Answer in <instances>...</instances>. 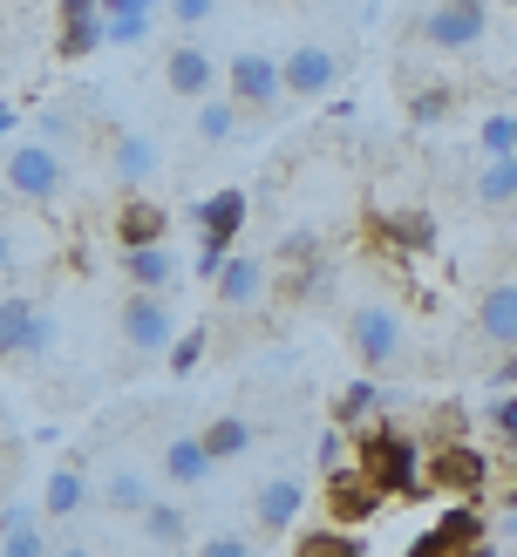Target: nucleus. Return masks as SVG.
Listing matches in <instances>:
<instances>
[{
    "mask_svg": "<svg viewBox=\"0 0 517 557\" xmlns=\"http://www.w3.org/2000/svg\"><path fill=\"white\" fill-rule=\"evenodd\" d=\"M354 469H361L381 496H408L422 483V442L389 429V422H368L361 435H354Z\"/></svg>",
    "mask_w": 517,
    "mask_h": 557,
    "instance_id": "nucleus-1",
    "label": "nucleus"
},
{
    "mask_svg": "<svg viewBox=\"0 0 517 557\" xmlns=\"http://www.w3.org/2000/svg\"><path fill=\"white\" fill-rule=\"evenodd\" d=\"M0 184H8L21 205H62L69 198V157L54 144H41V136H27V144H14L0 157Z\"/></svg>",
    "mask_w": 517,
    "mask_h": 557,
    "instance_id": "nucleus-2",
    "label": "nucleus"
},
{
    "mask_svg": "<svg viewBox=\"0 0 517 557\" xmlns=\"http://www.w3.org/2000/svg\"><path fill=\"white\" fill-rule=\"evenodd\" d=\"M408 35L422 48H435V54H470L490 35V0H435L429 14H416Z\"/></svg>",
    "mask_w": 517,
    "mask_h": 557,
    "instance_id": "nucleus-3",
    "label": "nucleus"
},
{
    "mask_svg": "<svg viewBox=\"0 0 517 557\" xmlns=\"http://www.w3.org/2000/svg\"><path fill=\"white\" fill-rule=\"evenodd\" d=\"M347 347L361 354V368H402V354H408V326L389 299H361L347 313Z\"/></svg>",
    "mask_w": 517,
    "mask_h": 557,
    "instance_id": "nucleus-4",
    "label": "nucleus"
},
{
    "mask_svg": "<svg viewBox=\"0 0 517 557\" xmlns=\"http://www.w3.org/2000/svg\"><path fill=\"white\" fill-rule=\"evenodd\" d=\"M54 341H62V326H54V313L35 293L0 299V360H41Z\"/></svg>",
    "mask_w": 517,
    "mask_h": 557,
    "instance_id": "nucleus-5",
    "label": "nucleus"
},
{
    "mask_svg": "<svg viewBox=\"0 0 517 557\" xmlns=\"http://www.w3.org/2000/svg\"><path fill=\"white\" fill-rule=\"evenodd\" d=\"M116 333H123V347L136 360H157V354H171L177 341V313H171V299L163 293H130L116 306Z\"/></svg>",
    "mask_w": 517,
    "mask_h": 557,
    "instance_id": "nucleus-6",
    "label": "nucleus"
},
{
    "mask_svg": "<svg viewBox=\"0 0 517 557\" xmlns=\"http://www.w3.org/2000/svg\"><path fill=\"white\" fill-rule=\"evenodd\" d=\"M422 483L456 496V504H470V496L490 483V462H483V449H470V442L450 435V442H429L422 449Z\"/></svg>",
    "mask_w": 517,
    "mask_h": 557,
    "instance_id": "nucleus-7",
    "label": "nucleus"
},
{
    "mask_svg": "<svg viewBox=\"0 0 517 557\" xmlns=\"http://www.w3.org/2000/svg\"><path fill=\"white\" fill-rule=\"evenodd\" d=\"M245 232V190H211L198 205V278H218V265L232 259V245Z\"/></svg>",
    "mask_w": 517,
    "mask_h": 557,
    "instance_id": "nucleus-8",
    "label": "nucleus"
},
{
    "mask_svg": "<svg viewBox=\"0 0 517 557\" xmlns=\"http://www.w3.org/2000/svg\"><path fill=\"white\" fill-rule=\"evenodd\" d=\"M225 96L238 102V116H272V109H280V96H286L280 62H272V54H259V48L232 54V62H225Z\"/></svg>",
    "mask_w": 517,
    "mask_h": 557,
    "instance_id": "nucleus-9",
    "label": "nucleus"
},
{
    "mask_svg": "<svg viewBox=\"0 0 517 557\" xmlns=\"http://www.w3.org/2000/svg\"><path fill=\"white\" fill-rule=\"evenodd\" d=\"M89 504H102L109 517H144L157 504V469H144V462H109L102 476H96V490H89Z\"/></svg>",
    "mask_w": 517,
    "mask_h": 557,
    "instance_id": "nucleus-10",
    "label": "nucleus"
},
{
    "mask_svg": "<svg viewBox=\"0 0 517 557\" xmlns=\"http://www.w3.org/2000/svg\"><path fill=\"white\" fill-rule=\"evenodd\" d=\"M320 476H327V523H334V531H354V523H368V517L381 510V490H374L354 462L320 469Z\"/></svg>",
    "mask_w": 517,
    "mask_h": 557,
    "instance_id": "nucleus-11",
    "label": "nucleus"
},
{
    "mask_svg": "<svg viewBox=\"0 0 517 557\" xmlns=\"http://www.w3.org/2000/svg\"><path fill=\"white\" fill-rule=\"evenodd\" d=\"M280 82H286V96H327L341 82V54L327 48V41H299V48H286L280 54Z\"/></svg>",
    "mask_w": 517,
    "mask_h": 557,
    "instance_id": "nucleus-12",
    "label": "nucleus"
},
{
    "mask_svg": "<svg viewBox=\"0 0 517 557\" xmlns=\"http://www.w3.org/2000/svg\"><path fill=\"white\" fill-rule=\"evenodd\" d=\"M163 89L184 96V102H205L218 96V54L198 48V41H177V48H163Z\"/></svg>",
    "mask_w": 517,
    "mask_h": 557,
    "instance_id": "nucleus-13",
    "label": "nucleus"
},
{
    "mask_svg": "<svg viewBox=\"0 0 517 557\" xmlns=\"http://www.w3.org/2000/svg\"><path fill=\"white\" fill-rule=\"evenodd\" d=\"M109 232H116L123 252H144V245H171V211H163L157 198H130L116 205V218H109Z\"/></svg>",
    "mask_w": 517,
    "mask_h": 557,
    "instance_id": "nucleus-14",
    "label": "nucleus"
},
{
    "mask_svg": "<svg viewBox=\"0 0 517 557\" xmlns=\"http://www.w3.org/2000/svg\"><path fill=\"white\" fill-rule=\"evenodd\" d=\"M266 259L259 252H232L225 265H218V278H211V293H218V306L225 313H253V306L266 299Z\"/></svg>",
    "mask_w": 517,
    "mask_h": 557,
    "instance_id": "nucleus-15",
    "label": "nucleus"
},
{
    "mask_svg": "<svg viewBox=\"0 0 517 557\" xmlns=\"http://www.w3.org/2000/svg\"><path fill=\"white\" fill-rule=\"evenodd\" d=\"M299 510H307V483H299V476H266V483L253 490V523H259V537L293 531Z\"/></svg>",
    "mask_w": 517,
    "mask_h": 557,
    "instance_id": "nucleus-16",
    "label": "nucleus"
},
{
    "mask_svg": "<svg viewBox=\"0 0 517 557\" xmlns=\"http://www.w3.org/2000/svg\"><path fill=\"white\" fill-rule=\"evenodd\" d=\"M157 483H163V490H205V483H211L205 442H198V435H163V449H157Z\"/></svg>",
    "mask_w": 517,
    "mask_h": 557,
    "instance_id": "nucleus-17",
    "label": "nucleus"
},
{
    "mask_svg": "<svg viewBox=\"0 0 517 557\" xmlns=\"http://www.w3.org/2000/svg\"><path fill=\"white\" fill-rule=\"evenodd\" d=\"M477 333L497 354L517 347V278H490V286L477 293Z\"/></svg>",
    "mask_w": 517,
    "mask_h": 557,
    "instance_id": "nucleus-18",
    "label": "nucleus"
},
{
    "mask_svg": "<svg viewBox=\"0 0 517 557\" xmlns=\"http://www.w3.org/2000/svg\"><path fill=\"white\" fill-rule=\"evenodd\" d=\"M483 544V517L470 504H450L443 517H435V531L416 544V557H470Z\"/></svg>",
    "mask_w": 517,
    "mask_h": 557,
    "instance_id": "nucleus-19",
    "label": "nucleus"
},
{
    "mask_svg": "<svg viewBox=\"0 0 517 557\" xmlns=\"http://www.w3.org/2000/svg\"><path fill=\"white\" fill-rule=\"evenodd\" d=\"M48 523L41 504H0V557H48Z\"/></svg>",
    "mask_w": 517,
    "mask_h": 557,
    "instance_id": "nucleus-20",
    "label": "nucleus"
},
{
    "mask_svg": "<svg viewBox=\"0 0 517 557\" xmlns=\"http://www.w3.org/2000/svg\"><path fill=\"white\" fill-rule=\"evenodd\" d=\"M82 510H89V476H82L75 462L48 469V483H41V523H69Z\"/></svg>",
    "mask_w": 517,
    "mask_h": 557,
    "instance_id": "nucleus-21",
    "label": "nucleus"
},
{
    "mask_svg": "<svg viewBox=\"0 0 517 557\" xmlns=\"http://www.w3.org/2000/svg\"><path fill=\"white\" fill-rule=\"evenodd\" d=\"M177 272H184V265H177L171 245H144V252H123V278H130L136 293H163V299H171Z\"/></svg>",
    "mask_w": 517,
    "mask_h": 557,
    "instance_id": "nucleus-22",
    "label": "nucleus"
},
{
    "mask_svg": "<svg viewBox=\"0 0 517 557\" xmlns=\"http://www.w3.org/2000/svg\"><path fill=\"white\" fill-rule=\"evenodd\" d=\"M198 442H205V456H211V469H218V462H238L245 449H253L259 429L245 422V414H211V422L198 429Z\"/></svg>",
    "mask_w": 517,
    "mask_h": 557,
    "instance_id": "nucleus-23",
    "label": "nucleus"
},
{
    "mask_svg": "<svg viewBox=\"0 0 517 557\" xmlns=\"http://www.w3.org/2000/svg\"><path fill=\"white\" fill-rule=\"evenodd\" d=\"M368 232L381 245H402V252H429V245H435V225H429L422 211H374Z\"/></svg>",
    "mask_w": 517,
    "mask_h": 557,
    "instance_id": "nucleus-24",
    "label": "nucleus"
},
{
    "mask_svg": "<svg viewBox=\"0 0 517 557\" xmlns=\"http://www.w3.org/2000/svg\"><path fill=\"white\" fill-rule=\"evenodd\" d=\"M150 171H157V144H150V136H136V129H123L116 144H109V177L144 184Z\"/></svg>",
    "mask_w": 517,
    "mask_h": 557,
    "instance_id": "nucleus-25",
    "label": "nucleus"
},
{
    "mask_svg": "<svg viewBox=\"0 0 517 557\" xmlns=\"http://www.w3.org/2000/svg\"><path fill=\"white\" fill-rule=\"evenodd\" d=\"M136 523H144V537H150L157 550L190 544V517H184V504H163V496H157V504H150L144 517H136Z\"/></svg>",
    "mask_w": 517,
    "mask_h": 557,
    "instance_id": "nucleus-26",
    "label": "nucleus"
},
{
    "mask_svg": "<svg viewBox=\"0 0 517 557\" xmlns=\"http://www.w3.org/2000/svg\"><path fill=\"white\" fill-rule=\"evenodd\" d=\"M477 198H483L490 211H517V157H490V163H483Z\"/></svg>",
    "mask_w": 517,
    "mask_h": 557,
    "instance_id": "nucleus-27",
    "label": "nucleus"
},
{
    "mask_svg": "<svg viewBox=\"0 0 517 557\" xmlns=\"http://www.w3.org/2000/svg\"><path fill=\"white\" fill-rule=\"evenodd\" d=\"M190 129H198V144H225V136H238V102L232 96H205Z\"/></svg>",
    "mask_w": 517,
    "mask_h": 557,
    "instance_id": "nucleus-28",
    "label": "nucleus"
},
{
    "mask_svg": "<svg viewBox=\"0 0 517 557\" xmlns=\"http://www.w3.org/2000/svg\"><path fill=\"white\" fill-rule=\"evenodd\" d=\"M374 414H381V387H374V381L341 387V401H334V422H341V429H368Z\"/></svg>",
    "mask_w": 517,
    "mask_h": 557,
    "instance_id": "nucleus-29",
    "label": "nucleus"
},
{
    "mask_svg": "<svg viewBox=\"0 0 517 557\" xmlns=\"http://www.w3.org/2000/svg\"><path fill=\"white\" fill-rule=\"evenodd\" d=\"M102 48V21H62V35H54V62H89Z\"/></svg>",
    "mask_w": 517,
    "mask_h": 557,
    "instance_id": "nucleus-30",
    "label": "nucleus"
},
{
    "mask_svg": "<svg viewBox=\"0 0 517 557\" xmlns=\"http://www.w3.org/2000/svg\"><path fill=\"white\" fill-rule=\"evenodd\" d=\"M293 557H368V550L354 544L347 531H334V523H320V531L299 537V550H293Z\"/></svg>",
    "mask_w": 517,
    "mask_h": 557,
    "instance_id": "nucleus-31",
    "label": "nucleus"
},
{
    "mask_svg": "<svg viewBox=\"0 0 517 557\" xmlns=\"http://www.w3.org/2000/svg\"><path fill=\"white\" fill-rule=\"evenodd\" d=\"M450 109H456V89H450V82H429V89L408 96V123H443Z\"/></svg>",
    "mask_w": 517,
    "mask_h": 557,
    "instance_id": "nucleus-32",
    "label": "nucleus"
},
{
    "mask_svg": "<svg viewBox=\"0 0 517 557\" xmlns=\"http://www.w3.org/2000/svg\"><path fill=\"white\" fill-rule=\"evenodd\" d=\"M150 21H157V14H102V48H136V41H150Z\"/></svg>",
    "mask_w": 517,
    "mask_h": 557,
    "instance_id": "nucleus-33",
    "label": "nucleus"
},
{
    "mask_svg": "<svg viewBox=\"0 0 517 557\" xmlns=\"http://www.w3.org/2000/svg\"><path fill=\"white\" fill-rule=\"evenodd\" d=\"M517 144V116H483V157H510Z\"/></svg>",
    "mask_w": 517,
    "mask_h": 557,
    "instance_id": "nucleus-34",
    "label": "nucleus"
},
{
    "mask_svg": "<svg viewBox=\"0 0 517 557\" xmlns=\"http://www.w3.org/2000/svg\"><path fill=\"white\" fill-rule=\"evenodd\" d=\"M490 435H497L504 449L517 456V395H504V401H490Z\"/></svg>",
    "mask_w": 517,
    "mask_h": 557,
    "instance_id": "nucleus-35",
    "label": "nucleus"
},
{
    "mask_svg": "<svg viewBox=\"0 0 517 557\" xmlns=\"http://www.w3.org/2000/svg\"><path fill=\"white\" fill-rule=\"evenodd\" d=\"M198 557H259V544H253V537H238V531H218V537L198 544Z\"/></svg>",
    "mask_w": 517,
    "mask_h": 557,
    "instance_id": "nucleus-36",
    "label": "nucleus"
},
{
    "mask_svg": "<svg viewBox=\"0 0 517 557\" xmlns=\"http://www.w3.org/2000/svg\"><path fill=\"white\" fill-rule=\"evenodd\" d=\"M163 14H171L177 27H205L218 14V0H163Z\"/></svg>",
    "mask_w": 517,
    "mask_h": 557,
    "instance_id": "nucleus-37",
    "label": "nucleus"
},
{
    "mask_svg": "<svg viewBox=\"0 0 517 557\" xmlns=\"http://www.w3.org/2000/svg\"><path fill=\"white\" fill-rule=\"evenodd\" d=\"M198 360H205V326H198V333H177V341H171V368H177V374H190Z\"/></svg>",
    "mask_w": 517,
    "mask_h": 557,
    "instance_id": "nucleus-38",
    "label": "nucleus"
},
{
    "mask_svg": "<svg viewBox=\"0 0 517 557\" xmlns=\"http://www.w3.org/2000/svg\"><path fill=\"white\" fill-rule=\"evenodd\" d=\"M54 21H102V0H54Z\"/></svg>",
    "mask_w": 517,
    "mask_h": 557,
    "instance_id": "nucleus-39",
    "label": "nucleus"
},
{
    "mask_svg": "<svg viewBox=\"0 0 517 557\" xmlns=\"http://www.w3.org/2000/svg\"><path fill=\"white\" fill-rule=\"evenodd\" d=\"M163 0H102V14H157Z\"/></svg>",
    "mask_w": 517,
    "mask_h": 557,
    "instance_id": "nucleus-40",
    "label": "nucleus"
},
{
    "mask_svg": "<svg viewBox=\"0 0 517 557\" xmlns=\"http://www.w3.org/2000/svg\"><path fill=\"white\" fill-rule=\"evenodd\" d=\"M490 381H497V387H517V347L497 360V374H490Z\"/></svg>",
    "mask_w": 517,
    "mask_h": 557,
    "instance_id": "nucleus-41",
    "label": "nucleus"
},
{
    "mask_svg": "<svg viewBox=\"0 0 517 557\" xmlns=\"http://www.w3.org/2000/svg\"><path fill=\"white\" fill-rule=\"evenodd\" d=\"M8 272H14V232L0 225V278H8Z\"/></svg>",
    "mask_w": 517,
    "mask_h": 557,
    "instance_id": "nucleus-42",
    "label": "nucleus"
},
{
    "mask_svg": "<svg viewBox=\"0 0 517 557\" xmlns=\"http://www.w3.org/2000/svg\"><path fill=\"white\" fill-rule=\"evenodd\" d=\"M48 557H96V550H89V544H54Z\"/></svg>",
    "mask_w": 517,
    "mask_h": 557,
    "instance_id": "nucleus-43",
    "label": "nucleus"
},
{
    "mask_svg": "<svg viewBox=\"0 0 517 557\" xmlns=\"http://www.w3.org/2000/svg\"><path fill=\"white\" fill-rule=\"evenodd\" d=\"M14 123H21V116H14V102H0V136H14Z\"/></svg>",
    "mask_w": 517,
    "mask_h": 557,
    "instance_id": "nucleus-44",
    "label": "nucleus"
},
{
    "mask_svg": "<svg viewBox=\"0 0 517 557\" xmlns=\"http://www.w3.org/2000/svg\"><path fill=\"white\" fill-rule=\"evenodd\" d=\"M470 557H497V544H490V537H483V544H477V550H470Z\"/></svg>",
    "mask_w": 517,
    "mask_h": 557,
    "instance_id": "nucleus-45",
    "label": "nucleus"
},
{
    "mask_svg": "<svg viewBox=\"0 0 517 557\" xmlns=\"http://www.w3.org/2000/svg\"><path fill=\"white\" fill-rule=\"evenodd\" d=\"M510 157H517V144H510Z\"/></svg>",
    "mask_w": 517,
    "mask_h": 557,
    "instance_id": "nucleus-46",
    "label": "nucleus"
},
{
    "mask_svg": "<svg viewBox=\"0 0 517 557\" xmlns=\"http://www.w3.org/2000/svg\"><path fill=\"white\" fill-rule=\"evenodd\" d=\"M293 8H299V0H293Z\"/></svg>",
    "mask_w": 517,
    "mask_h": 557,
    "instance_id": "nucleus-47",
    "label": "nucleus"
}]
</instances>
